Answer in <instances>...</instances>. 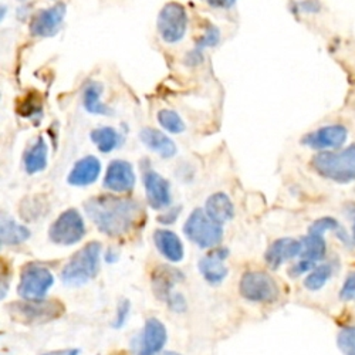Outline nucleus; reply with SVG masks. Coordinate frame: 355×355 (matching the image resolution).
I'll return each instance as SVG.
<instances>
[{
	"instance_id": "1",
	"label": "nucleus",
	"mask_w": 355,
	"mask_h": 355,
	"mask_svg": "<svg viewBox=\"0 0 355 355\" xmlns=\"http://www.w3.org/2000/svg\"><path fill=\"white\" fill-rule=\"evenodd\" d=\"M84 209L98 230L110 238H124L139 227L145 218L139 202L110 193L90 198Z\"/></svg>"
},
{
	"instance_id": "2",
	"label": "nucleus",
	"mask_w": 355,
	"mask_h": 355,
	"mask_svg": "<svg viewBox=\"0 0 355 355\" xmlns=\"http://www.w3.org/2000/svg\"><path fill=\"white\" fill-rule=\"evenodd\" d=\"M311 166L325 180L348 184L355 180V145L343 151L321 153L313 158Z\"/></svg>"
},
{
	"instance_id": "3",
	"label": "nucleus",
	"mask_w": 355,
	"mask_h": 355,
	"mask_svg": "<svg viewBox=\"0 0 355 355\" xmlns=\"http://www.w3.org/2000/svg\"><path fill=\"white\" fill-rule=\"evenodd\" d=\"M101 243L90 242L71 256L62 270V280L67 286H83L98 273Z\"/></svg>"
},
{
	"instance_id": "4",
	"label": "nucleus",
	"mask_w": 355,
	"mask_h": 355,
	"mask_svg": "<svg viewBox=\"0 0 355 355\" xmlns=\"http://www.w3.org/2000/svg\"><path fill=\"white\" fill-rule=\"evenodd\" d=\"M8 313L15 321L37 325L60 318L64 314V304L57 300H24L10 303Z\"/></svg>"
},
{
	"instance_id": "5",
	"label": "nucleus",
	"mask_w": 355,
	"mask_h": 355,
	"mask_svg": "<svg viewBox=\"0 0 355 355\" xmlns=\"http://www.w3.org/2000/svg\"><path fill=\"white\" fill-rule=\"evenodd\" d=\"M184 233L191 242L202 249L216 248L223 238L220 223L215 222L203 209H195L189 215L184 226Z\"/></svg>"
},
{
	"instance_id": "6",
	"label": "nucleus",
	"mask_w": 355,
	"mask_h": 355,
	"mask_svg": "<svg viewBox=\"0 0 355 355\" xmlns=\"http://www.w3.org/2000/svg\"><path fill=\"white\" fill-rule=\"evenodd\" d=\"M53 284L54 277L46 266L28 263L21 269L17 293L24 300H43Z\"/></svg>"
},
{
	"instance_id": "7",
	"label": "nucleus",
	"mask_w": 355,
	"mask_h": 355,
	"mask_svg": "<svg viewBox=\"0 0 355 355\" xmlns=\"http://www.w3.org/2000/svg\"><path fill=\"white\" fill-rule=\"evenodd\" d=\"M242 297L253 303H275L280 297L277 282L264 272H246L239 284Z\"/></svg>"
},
{
	"instance_id": "8",
	"label": "nucleus",
	"mask_w": 355,
	"mask_h": 355,
	"mask_svg": "<svg viewBox=\"0 0 355 355\" xmlns=\"http://www.w3.org/2000/svg\"><path fill=\"white\" fill-rule=\"evenodd\" d=\"M85 236L83 216L76 209H67L58 216L49 229V238L53 243L71 246L78 243Z\"/></svg>"
},
{
	"instance_id": "9",
	"label": "nucleus",
	"mask_w": 355,
	"mask_h": 355,
	"mask_svg": "<svg viewBox=\"0 0 355 355\" xmlns=\"http://www.w3.org/2000/svg\"><path fill=\"white\" fill-rule=\"evenodd\" d=\"M157 26L161 39L165 43L173 44L181 42L185 37L188 28V16L185 8L175 2L166 3L158 15Z\"/></svg>"
},
{
	"instance_id": "10",
	"label": "nucleus",
	"mask_w": 355,
	"mask_h": 355,
	"mask_svg": "<svg viewBox=\"0 0 355 355\" xmlns=\"http://www.w3.org/2000/svg\"><path fill=\"white\" fill-rule=\"evenodd\" d=\"M66 16V6L63 3L54 5L40 10L31 23V33L35 37H53L63 26Z\"/></svg>"
},
{
	"instance_id": "11",
	"label": "nucleus",
	"mask_w": 355,
	"mask_h": 355,
	"mask_svg": "<svg viewBox=\"0 0 355 355\" xmlns=\"http://www.w3.org/2000/svg\"><path fill=\"white\" fill-rule=\"evenodd\" d=\"M135 185V173L132 165L123 159H114L110 162L105 176L104 188L111 192L125 193L131 192Z\"/></svg>"
},
{
	"instance_id": "12",
	"label": "nucleus",
	"mask_w": 355,
	"mask_h": 355,
	"mask_svg": "<svg viewBox=\"0 0 355 355\" xmlns=\"http://www.w3.org/2000/svg\"><path fill=\"white\" fill-rule=\"evenodd\" d=\"M229 256V250L226 248H218L212 249L209 253H206L199 264V272L203 276V279L212 286L220 284L229 273V269L226 268V259Z\"/></svg>"
},
{
	"instance_id": "13",
	"label": "nucleus",
	"mask_w": 355,
	"mask_h": 355,
	"mask_svg": "<svg viewBox=\"0 0 355 355\" xmlns=\"http://www.w3.org/2000/svg\"><path fill=\"white\" fill-rule=\"evenodd\" d=\"M144 187L146 193V200L153 209H164L171 205V191L169 182L161 176L157 171L148 169L144 173Z\"/></svg>"
},
{
	"instance_id": "14",
	"label": "nucleus",
	"mask_w": 355,
	"mask_h": 355,
	"mask_svg": "<svg viewBox=\"0 0 355 355\" xmlns=\"http://www.w3.org/2000/svg\"><path fill=\"white\" fill-rule=\"evenodd\" d=\"M347 128L338 124L322 127L314 132H310L302 139V142L303 145L311 148V150H329V148L338 150V148L343 146L344 142L347 141Z\"/></svg>"
},
{
	"instance_id": "15",
	"label": "nucleus",
	"mask_w": 355,
	"mask_h": 355,
	"mask_svg": "<svg viewBox=\"0 0 355 355\" xmlns=\"http://www.w3.org/2000/svg\"><path fill=\"white\" fill-rule=\"evenodd\" d=\"M300 253H302V242L291 238H282L273 242L269 246V249L266 250L264 260L270 269L276 270L284 261L294 259Z\"/></svg>"
},
{
	"instance_id": "16",
	"label": "nucleus",
	"mask_w": 355,
	"mask_h": 355,
	"mask_svg": "<svg viewBox=\"0 0 355 355\" xmlns=\"http://www.w3.org/2000/svg\"><path fill=\"white\" fill-rule=\"evenodd\" d=\"M166 337L168 334L165 325L155 317L148 318L144 327L142 347L137 355H157L159 351H162Z\"/></svg>"
},
{
	"instance_id": "17",
	"label": "nucleus",
	"mask_w": 355,
	"mask_h": 355,
	"mask_svg": "<svg viewBox=\"0 0 355 355\" xmlns=\"http://www.w3.org/2000/svg\"><path fill=\"white\" fill-rule=\"evenodd\" d=\"M100 171L101 164L96 157H84L74 164L67 176V182L73 187H88L97 181Z\"/></svg>"
},
{
	"instance_id": "18",
	"label": "nucleus",
	"mask_w": 355,
	"mask_h": 355,
	"mask_svg": "<svg viewBox=\"0 0 355 355\" xmlns=\"http://www.w3.org/2000/svg\"><path fill=\"white\" fill-rule=\"evenodd\" d=\"M184 280V275L171 266H158L153 272V290L159 300L166 302L175 284Z\"/></svg>"
},
{
	"instance_id": "19",
	"label": "nucleus",
	"mask_w": 355,
	"mask_h": 355,
	"mask_svg": "<svg viewBox=\"0 0 355 355\" xmlns=\"http://www.w3.org/2000/svg\"><path fill=\"white\" fill-rule=\"evenodd\" d=\"M154 242L158 252L169 261L178 263L184 259L185 250L181 239L168 229H157L154 232Z\"/></svg>"
},
{
	"instance_id": "20",
	"label": "nucleus",
	"mask_w": 355,
	"mask_h": 355,
	"mask_svg": "<svg viewBox=\"0 0 355 355\" xmlns=\"http://www.w3.org/2000/svg\"><path fill=\"white\" fill-rule=\"evenodd\" d=\"M139 139L148 150L157 153L164 159H169L176 155L178 150H176L175 142L159 130L144 128L139 132Z\"/></svg>"
},
{
	"instance_id": "21",
	"label": "nucleus",
	"mask_w": 355,
	"mask_h": 355,
	"mask_svg": "<svg viewBox=\"0 0 355 355\" xmlns=\"http://www.w3.org/2000/svg\"><path fill=\"white\" fill-rule=\"evenodd\" d=\"M205 211L215 222L226 223L234 216V208L230 198L223 192H216L206 200Z\"/></svg>"
},
{
	"instance_id": "22",
	"label": "nucleus",
	"mask_w": 355,
	"mask_h": 355,
	"mask_svg": "<svg viewBox=\"0 0 355 355\" xmlns=\"http://www.w3.org/2000/svg\"><path fill=\"white\" fill-rule=\"evenodd\" d=\"M28 238H31V230L26 226L19 225L10 218H2V225H0V243L2 246H17L24 243Z\"/></svg>"
},
{
	"instance_id": "23",
	"label": "nucleus",
	"mask_w": 355,
	"mask_h": 355,
	"mask_svg": "<svg viewBox=\"0 0 355 355\" xmlns=\"http://www.w3.org/2000/svg\"><path fill=\"white\" fill-rule=\"evenodd\" d=\"M47 154H49V146L44 138L39 137L24 157L26 172L31 175L42 172L47 166Z\"/></svg>"
},
{
	"instance_id": "24",
	"label": "nucleus",
	"mask_w": 355,
	"mask_h": 355,
	"mask_svg": "<svg viewBox=\"0 0 355 355\" xmlns=\"http://www.w3.org/2000/svg\"><path fill=\"white\" fill-rule=\"evenodd\" d=\"M92 141L103 154H108L114 151L115 148L121 144V135L111 127H100L92 131Z\"/></svg>"
},
{
	"instance_id": "25",
	"label": "nucleus",
	"mask_w": 355,
	"mask_h": 355,
	"mask_svg": "<svg viewBox=\"0 0 355 355\" xmlns=\"http://www.w3.org/2000/svg\"><path fill=\"white\" fill-rule=\"evenodd\" d=\"M101 85L90 84L84 90V108L94 115H110L111 110L101 101Z\"/></svg>"
},
{
	"instance_id": "26",
	"label": "nucleus",
	"mask_w": 355,
	"mask_h": 355,
	"mask_svg": "<svg viewBox=\"0 0 355 355\" xmlns=\"http://www.w3.org/2000/svg\"><path fill=\"white\" fill-rule=\"evenodd\" d=\"M325 254V242L321 234L309 233L306 238L302 241V259L309 261H318Z\"/></svg>"
},
{
	"instance_id": "27",
	"label": "nucleus",
	"mask_w": 355,
	"mask_h": 355,
	"mask_svg": "<svg viewBox=\"0 0 355 355\" xmlns=\"http://www.w3.org/2000/svg\"><path fill=\"white\" fill-rule=\"evenodd\" d=\"M336 232V234L338 236V239L340 241H343L344 242V245H348V246H351V241H349V238H348V234H347V232L341 227V225L336 220V219H333V218H330V216H325V218H321V219H317L311 226H310V230H309V233H314V234H324V233H327V232Z\"/></svg>"
},
{
	"instance_id": "28",
	"label": "nucleus",
	"mask_w": 355,
	"mask_h": 355,
	"mask_svg": "<svg viewBox=\"0 0 355 355\" xmlns=\"http://www.w3.org/2000/svg\"><path fill=\"white\" fill-rule=\"evenodd\" d=\"M333 275V268L330 264H321L318 268H314L311 273L304 280V287L310 291H317L325 286L329 279Z\"/></svg>"
},
{
	"instance_id": "29",
	"label": "nucleus",
	"mask_w": 355,
	"mask_h": 355,
	"mask_svg": "<svg viewBox=\"0 0 355 355\" xmlns=\"http://www.w3.org/2000/svg\"><path fill=\"white\" fill-rule=\"evenodd\" d=\"M17 112L24 116V118H42L43 112V105H42V98L36 93H31L24 97V100L20 101L17 107Z\"/></svg>"
},
{
	"instance_id": "30",
	"label": "nucleus",
	"mask_w": 355,
	"mask_h": 355,
	"mask_svg": "<svg viewBox=\"0 0 355 355\" xmlns=\"http://www.w3.org/2000/svg\"><path fill=\"white\" fill-rule=\"evenodd\" d=\"M158 123L171 134H181L187 128L182 118L172 110H161L158 112Z\"/></svg>"
},
{
	"instance_id": "31",
	"label": "nucleus",
	"mask_w": 355,
	"mask_h": 355,
	"mask_svg": "<svg viewBox=\"0 0 355 355\" xmlns=\"http://www.w3.org/2000/svg\"><path fill=\"white\" fill-rule=\"evenodd\" d=\"M338 348L344 355H355V327H345L340 331Z\"/></svg>"
},
{
	"instance_id": "32",
	"label": "nucleus",
	"mask_w": 355,
	"mask_h": 355,
	"mask_svg": "<svg viewBox=\"0 0 355 355\" xmlns=\"http://www.w3.org/2000/svg\"><path fill=\"white\" fill-rule=\"evenodd\" d=\"M219 40H220V33L218 31V27L209 24L208 27H206V31H205L203 36L200 37V40L198 42L195 51L200 53L206 47H214L219 43Z\"/></svg>"
},
{
	"instance_id": "33",
	"label": "nucleus",
	"mask_w": 355,
	"mask_h": 355,
	"mask_svg": "<svg viewBox=\"0 0 355 355\" xmlns=\"http://www.w3.org/2000/svg\"><path fill=\"white\" fill-rule=\"evenodd\" d=\"M130 311H131V303L128 300L120 302V304H118V309H116L115 320L112 322V327L114 329H121L123 325L127 322V320H128Z\"/></svg>"
},
{
	"instance_id": "34",
	"label": "nucleus",
	"mask_w": 355,
	"mask_h": 355,
	"mask_svg": "<svg viewBox=\"0 0 355 355\" xmlns=\"http://www.w3.org/2000/svg\"><path fill=\"white\" fill-rule=\"evenodd\" d=\"M340 297L344 302L355 300V272H352L344 282L343 288L340 291Z\"/></svg>"
},
{
	"instance_id": "35",
	"label": "nucleus",
	"mask_w": 355,
	"mask_h": 355,
	"mask_svg": "<svg viewBox=\"0 0 355 355\" xmlns=\"http://www.w3.org/2000/svg\"><path fill=\"white\" fill-rule=\"evenodd\" d=\"M166 304L171 310L176 313H182L187 310V302L181 294H171V297L166 300Z\"/></svg>"
},
{
	"instance_id": "36",
	"label": "nucleus",
	"mask_w": 355,
	"mask_h": 355,
	"mask_svg": "<svg viewBox=\"0 0 355 355\" xmlns=\"http://www.w3.org/2000/svg\"><path fill=\"white\" fill-rule=\"evenodd\" d=\"M314 266H315V263L302 259L297 264L293 266L291 270H290V275H291L293 277H297V276H300V275H303V273H306V272H309V270H313Z\"/></svg>"
},
{
	"instance_id": "37",
	"label": "nucleus",
	"mask_w": 355,
	"mask_h": 355,
	"mask_svg": "<svg viewBox=\"0 0 355 355\" xmlns=\"http://www.w3.org/2000/svg\"><path fill=\"white\" fill-rule=\"evenodd\" d=\"M180 212H181V208H178V209H171L166 215H161V216L158 218V222L165 223V225H169V223H172V222H175V220H176L178 214H180Z\"/></svg>"
},
{
	"instance_id": "38",
	"label": "nucleus",
	"mask_w": 355,
	"mask_h": 355,
	"mask_svg": "<svg viewBox=\"0 0 355 355\" xmlns=\"http://www.w3.org/2000/svg\"><path fill=\"white\" fill-rule=\"evenodd\" d=\"M205 2L214 8H230L236 0H205Z\"/></svg>"
},
{
	"instance_id": "39",
	"label": "nucleus",
	"mask_w": 355,
	"mask_h": 355,
	"mask_svg": "<svg viewBox=\"0 0 355 355\" xmlns=\"http://www.w3.org/2000/svg\"><path fill=\"white\" fill-rule=\"evenodd\" d=\"M80 349L77 348H66V349H58V351H50L44 352L42 355H78Z\"/></svg>"
},
{
	"instance_id": "40",
	"label": "nucleus",
	"mask_w": 355,
	"mask_h": 355,
	"mask_svg": "<svg viewBox=\"0 0 355 355\" xmlns=\"http://www.w3.org/2000/svg\"><path fill=\"white\" fill-rule=\"evenodd\" d=\"M348 215L352 220V232H354V239H355V205L348 206Z\"/></svg>"
},
{
	"instance_id": "41",
	"label": "nucleus",
	"mask_w": 355,
	"mask_h": 355,
	"mask_svg": "<svg viewBox=\"0 0 355 355\" xmlns=\"http://www.w3.org/2000/svg\"><path fill=\"white\" fill-rule=\"evenodd\" d=\"M162 355H180V354H176V352H172V351H168V352H164Z\"/></svg>"
},
{
	"instance_id": "42",
	"label": "nucleus",
	"mask_w": 355,
	"mask_h": 355,
	"mask_svg": "<svg viewBox=\"0 0 355 355\" xmlns=\"http://www.w3.org/2000/svg\"><path fill=\"white\" fill-rule=\"evenodd\" d=\"M20 2H24V0H20Z\"/></svg>"
}]
</instances>
